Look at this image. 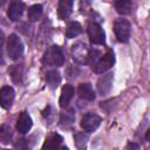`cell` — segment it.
<instances>
[{"mask_svg":"<svg viewBox=\"0 0 150 150\" xmlns=\"http://www.w3.org/2000/svg\"><path fill=\"white\" fill-rule=\"evenodd\" d=\"M101 117L97 115V114H94V112H88L86 114L82 120H81V127L84 131L87 132H93L95 131L98 125L101 124Z\"/></svg>","mask_w":150,"mask_h":150,"instance_id":"8992f818","label":"cell"},{"mask_svg":"<svg viewBox=\"0 0 150 150\" xmlns=\"http://www.w3.org/2000/svg\"><path fill=\"white\" fill-rule=\"evenodd\" d=\"M5 150H9V149H5Z\"/></svg>","mask_w":150,"mask_h":150,"instance_id":"4316f807","label":"cell"},{"mask_svg":"<svg viewBox=\"0 0 150 150\" xmlns=\"http://www.w3.org/2000/svg\"><path fill=\"white\" fill-rule=\"evenodd\" d=\"M115 8L117 11V13L122 14V15H127L130 14L132 8H134V2L129 1V0H120L115 2Z\"/></svg>","mask_w":150,"mask_h":150,"instance_id":"ac0fdd59","label":"cell"},{"mask_svg":"<svg viewBox=\"0 0 150 150\" xmlns=\"http://www.w3.org/2000/svg\"><path fill=\"white\" fill-rule=\"evenodd\" d=\"M23 12V4L21 1H12L8 11H7V15L12 21H16L21 18Z\"/></svg>","mask_w":150,"mask_h":150,"instance_id":"8fae6325","label":"cell"},{"mask_svg":"<svg viewBox=\"0 0 150 150\" xmlns=\"http://www.w3.org/2000/svg\"><path fill=\"white\" fill-rule=\"evenodd\" d=\"M74 142L75 146L77 150H87V144H88V135L82 131H77L74 135Z\"/></svg>","mask_w":150,"mask_h":150,"instance_id":"ffe728a7","label":"cell"},{"mask_svg":"<svg viewBox=\"0 0 150 150\" xmlns=\"http://www.w3.org/2000/svg\"><path fill=\"white\" fill-rule=\"evenodd\" d=\"M127 148L128 149H131V150H137L139 148V145L138 144H135V143H128V146Z\"/></svg>","mask_w":150,"mask_h":150,"instance_id":"cb8c5ba5","label":"cell"},{"mask_svg":"<svg viewBox=\"0 0 150 150\" xmlns=\"http://www.w3.org/2000/svg\"><path fill=\"white\" fill-rule=\"evenodd\" d=\"M7 54L9 56L11 60L16 61L22 56L23 53V43L21 41V39L16 35V34H11L7 39Z\"/></svg>","mask_w":150,"mask_h":150,"instance_id":"7a4b0ae2","label":"cell"},{"mask_svg":"<svg viewBox=\"0 0 150 150\" xmlns=\"http://www.w3.org/2000/svg\"><path fill=\"white\" fill-rule=\"evenodd\" d=\"M42 11H43V7L40 4H35V5L30 6L28 8V19L30 21H36L41 16Z\"/></svg>","mask_w":150,"mask_h":150,"instance_id":"603a6c76","label":"cell"},{"mask_svg":"<svg viewBox=\"0 0 150 150\" xmlns=\"http://www.w3.org/2000/svg\"><path fill=\"white\" fill-rule=\"evenodd\" d=\"M74 121H75V112H74V109H67L66 111L61 112V116H60V127L63 128V129H69L73 124H74Z\"/></svg>","mask_w":150,"mask_h":150,"instance_id":"2e32d148","label":"cell"},{"mask_svg":"<svg viewBox=\"0 0 150 150\" xmlns=\"http://www.w3.org/2000/svg\"><path fill=\"white\" fill-rule=\"evenodd\" d=\"M115 63V56L111 50H108L95 64H94V71L96 74H103L108 69H110Z\"/></svg>","mask_w":150,"mask_h":150,"instance_id":"5b68a950","label":"cell"},{"mask_svg":"<svg viewBox=\"0 0 150 150\" xmlns=\"http://www.w3.org/2000/svg\"><path fill=\"white\" fill-rule=\"evenodd\" d=\"M82 32V26L77 22V21H71L68 23L67 29H66V36L68 39H73L75 36H77L79 34H81Z\"/></svg>","mask_w":150,"mask_h":150,"instance_id":"44dd1931","label":"cell"},{"mask_svg":"<svg viewBox=\"0 0 150 150\" xmlns=\"http://www.w3.org/2000/svg\"><path fill=\"white\" fill-rule=\"evenodd\" d=\"M8 74L12 79V81L16 84H20L22 82V75H23V68L22 64H13L8 69Z\"/></svg>","mask_w":150,"mask_h":150,"instance_id":"e0dca14e","label":"cell"},{"mask_svg":"<svg viewBox=\"0 0 150 150\" xmlns=\"http://www.w3.org/2000/svg\"><path fill=\"white\" fill-rule=\"evenodd\" d=\"M112 79H114V74L112 73H108L103 76L100 77V80L97 81V91L100 95H107L112 86Z\"/></svg>","mask_w":150,"mask_h":150,"instance_id":"9c48e42d","label":"cell"},{"mask_svg":"<svg viewBox=\"0 0 150 150\" xmlns=\"http://www.w3.org/2000/svg\"><path fill=\"white\" fill-rule=\"evenodd\" d=\"M64 62V56L61 47L54 45L47 48L42 56V63L48 67H61Z\"/></svg>","mask_w":150,"mask_h":150,"instance_id":"6da1fadb","label":"cell"},{"mask_svg":"<svg viewBox=\"0 0 150 150\" xmlns=\"http://www.w3.org/2000/svg\"><path fill=\"white\" fill-rule=\"evenodd\" d=\"M145 138H146V141H149V130L146 131V136H145Z\"/></svg>","mask_w":150,"mask_h":150,"instance_id":"484cf974","label":"cell"},{"mask_svg":"<svg viewBox=\"0 0 150 150\" xmlns=\"http://www.w3.org/2000/svg\"><path fill=\"white\" fill-rule=\"evenodd\" d=\"M46 81H47V84L49 86V88L55 89V88H57V86L61 82V75L57 70H49L46 74Z\"/></svg>","mask_w":150,"mask_h":150,"instance_id":"d6986e66","label":"cell"},{"mask_svg":"<svg viewBox=\"0 0 150 150\" xmlns=\"http://www.w3.org/2000/svg\"><path fill=\"white\" fill-rule=\"evenodd\" d=\"M14 89L9 86H5L0 89V105L4 109H9L14 101Z\"/></svg>","mask_w":150,"mask_h":150,"instance_id":"52a82bcc","label":"cell"},{"mask_svg":"<svg viewBox=\"0 0 150 150\" xmlns=\"http://www.w3.org/2000/svg\"><path fill=\"white\" fill-rule=\"evenodd\" d=\"M32 125H33V122H32L30 116L26 111L20 112V115L16 120V130L20 134H27L30 130Z\"/></svg>","mask_w":150,"mask_h":150,"instance_id":"30bf717a","label":"cell"},{"mask_svg":"<svg viewBox=\"0 0 150 150\" xmlns=\"http://www.w3.org/2000/svg\"><path fill=\"white\" fill-rule=\"evenodd\" d=\"M88 35L89 40L93 45H104L105 43V34L103 28L97 22H90L88 25Z\"/></svg>","mask_w":150,"mask_h":150,"instance_id":"277c9868","label":"cell"},{"mask_svg":"<svg viewBox=\"0 0 150 150\" xmlns=\"http://www.w3.org/2000/svg\"><path fill=\"white\" fill-rule=\"evenodd\" d=\"M56 150H69L67 146H61V148H57Z\"/></svg>","mask_w":150,"mask_h":150,"instance_id":"d4e9b609","label":"cell"},{"mask_svg":"<svg viewBox=\"0 0 150 150\" xmlns=\"http://www.w3.org/2000/svg\"><path fill=\"white\" fill-rule=\"evenodd\" d=\"M77 94L82 100L86 101H94L95 100V93L90 83H81L77 87Z\"/></svg>","mask_w":150,"mask_h":150,"instance_id":"4fadbf2b","label":"cell"},{"mask_svg":"<svg viewBox=\"0 0 150 150\" xmlns=\"http://www.w3.org/2000/svg\"><path fill=\"white\" fill-rule=\"evenodd\" d=\"M114 32L120 42H128L131 33V25L127 19H116L114 22Z\"/></svg>","mask_w":150,"mask_h":150,"instance_id":"3957f363","label":"cell"},{"mask_svg":"<svg viewBox=\"0 0 150 150\" xmlns=\"http://www.w3.org/2000/svg\"><path fill=\"white\" fill-rule=\"evenodd\" d=\"M73 57L79 63H88L89 61V50L86 48L83 43H76L71 49Z\"/></svg>","mask_w":150,"mask_h":150,"instance_id":"ba28073f","label":"cell"},{"mask_svg":"<svg viewBox=\"0 0 150 150\" xmlns=\"http://www.w3.org/2000/svg\"><path fill=\"white\" fill-rule=\"evenodd\" d=\"M12 129L8 124H2L0 125V142L4 144H8L12 141Z\"/></svg>","mask_w":150,"mask_h":150,"instance_id":"7402d4cb","label":"cell"},{"mask_svg":"<svg viewBox=\"0 0 150 150\" xmlns=\"http://www.w3.org/2000/svg\"><path fill=\"white\" fill-rule=\"evenodd\" d=\"M62 141H63V138L61 135L52 134L46 138V141L42 145V150H56L60 146V144L62 143Z\"/></svg>","mask_w":150,"mask_h":150,"instance_id":"5bb4252c","label":"cell"},{"mask_svg":"<svg viewBox=\"0 0 150 150\" xmlns=\"http://www.w3.org/2000/svg\"><path fill=\"white\" fill-rule=\"evenodd\" d=\"M73 1L71 0H61L59 2V8H57V14L59 18L61 20H66L69 18V15L71 14V9H73Z\"/></svg>","mask_w":150,"mask_h":150,"instance_id":"9a60e30c","label":"cell"},{"mask_svg":"<svg viewBox=\"0 0 150 150\" xmlns=\"http://www.w3.org/2000/svg\"><path fill=\"white\" fill-rule=\"evenodd\" d=\"M73 96H74V88H73V86H70V84H64V86L62 87L61 96H60V100H59L60 107H61V108L68 107V104H69V102L71 101Z\"/></svg>","mask_w":150,"mask_h":150,"instance_id":"7c38bea8","label":"cell"}]
</instances>
